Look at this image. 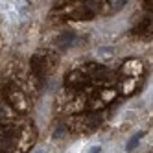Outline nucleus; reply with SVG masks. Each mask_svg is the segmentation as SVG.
I'll return each instance as SVG.
<instances>
[{
  "label": "nucleus",
  "instance_id": "obj_1",
  "mask_svg": "<svg viewBox=\"0 0 153 153\" xmlns=\"http://www.w3.org/2000/svg\"><path fill=\"white\" fill-rule=\"evenodd\" d=\"M142 137H144V133H142V131H140V133H137V135H135L133 138H129V142H127L126 149H127V151H133V149H135V146L138 144V140H140Z\"/></svg>",
  "mask_w": 153,
  "mask_h": 153
},
{
  "label": "nucleus",
  "instance_id": "obj_2",
  "mask_svg": "<svg viewBox=\"0 0 153 153\" xmlns=\"http://www.w3.org/2000/svg\"><path fill=\"white\" fill-rule=\"evenodd\" d=\"M72 39H74V35H72V33H67V35H63V37L59 39V42H63V46H68L70 42H72Z\"/></svg>",
  "mask_w": 153,
  "mask_h": 153
},
{
  "label": "nucleus",
  "instance_id": "obj_3",
  "mask_svg": "<svg viewBox=\"0 0 153 153\" xmlns=\"http://www.w3.org/2000/svg\"><path fill=\"white\" fill-rule=\"evenodd\" d=\"M102 151V146H94L92 149H91V153H100Z\"/></svg>",
  "mask_w": 153,
  "mask_h": 153
}]
</instances>
